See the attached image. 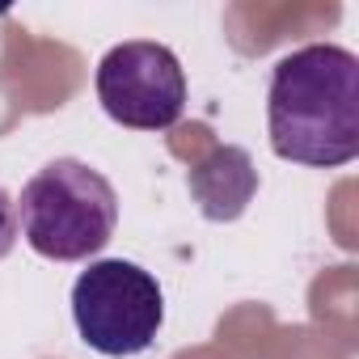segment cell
Returning <instances> with one entry per match:
<instances>
[{"mask_svg":"<svg viewBox=\"0 0 359 359\" xmlns=\"http://www.w3.org/2000/svg\"><path fill=\"white\" fill-rule=\"evenodd\" d=\"M266 127L275 156L334 169L359 156V60L338 43L283 55L271 72Z\"/></svg>","mask_w":359,"mask_h":359,"instance_id":"obj_1","label":"cell"},{"mask_svg":"<svg viewBox=\"0 0 359 359\" xmlns=\"http://www.w3.org/2000/svg\"><path fill=\"white\" fill-rule=\"evenodd\" d=\"M18 224L34 254L51 262H85L110 245L118 229V195L93 165L60 156L22 187Z\"/></svg>","mask_w":359,"mask_h":359,"instance_id":"obj_2","label":"cell"},{"mask_svg":"<svg viewBox=\"0 0 359 359\" xmlns=\"http://www.w3.org/2000/svg\"><path fill=\"white\" fill-rule=\"evenodd\" d=\"M72 321L85 346L106 359H127L156 342L165 325V292L144 266L102 258L72 283Z\"/></svg>","mask_w":359,"mask_h":359,"instance_id":"obj_3","label":"cell"},{"mask_svg":"<svg viewBox=\"0 0 359 359\" xmlns=\"http://www.w3.org/2000/svg\"><path fill=\"white\" fill-rule=\"evenodd\" d=\"M102 110L135 131H169L187 110V76L165 43H118L97 64Z\"/></svg>","mask_w":359,"mask_h":359,"instance_id":"obj_4","label":"cell"},{"mask_svg":"<svg viewBox=\"0 0 359 359\" xmlns=\"http://www.w3.org/2000/svg\"><path fill=\"white\" fill-rule=\"evenodd\" d=\"M191 195L208 220H216V224L241 220L250 199L258 195V169H254L250 152L237 144H216L191 169Z\"/></svg>","mask_w":359,"mask_h":359,"instance_id":"obj_5","label":"cell"},{"mask_svg":"<svg viewBox=\"0 0 359 359\" xmlns=\"http://www.w3.org/2000/svg\"><path fill=\"white\" fill-rule=\"evenodd\" d=\"M18 233H22V224H18V203H13V195H9L5 187H0V258L18 245Z\"/></svg>","mask_w":359,"mask_h":359,"instance_id":"obj_6","label":"cell"}]
</instances>
